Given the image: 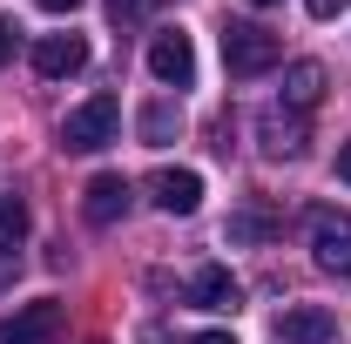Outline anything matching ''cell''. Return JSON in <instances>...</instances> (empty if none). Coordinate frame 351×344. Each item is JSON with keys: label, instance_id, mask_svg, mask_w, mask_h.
I'll list each match as a JSON object with an SVG mask.
<instances>
[{"label": "cell", "instance_id": "cell-1", "mask_svg": "<svg viewBox=\"0 0 351 344\" xmlns=\"http://www.w3.org/2000/svg\"><path fill=\"white\" fill-rule=\"evenodd\" d=\"M277 61H284V41H277L270 27H257V21H230V27H223V68H230L237 82H257Z\"/></svg>", "mask_w": 351, "mask_h": 344}, {"label": "cell", "instance_id": "cell-2", "mask_svg": "<svg viewBox=\"0 0 351 344\" xmlns=\"http://www.w3.org/2000/svg\"><path fill=\"white\" fill-rule=\"evenodd\" d=\"M122 129V101L115 95H88L82 108H68L61 115V149H75V156H95V149H108Z\"/></svg>", "mask_w": 351, "mask_h": 344}, {"label": "cell", "instance_id": "cell-3", "mask_svg": "<svg viewBox=\"0 0 351 344\" xmlns=\"http://www.w3.org/2000/svg\"><path fill=\"white\" fill-rule=\"evenodd\" d=\"M257 149L270 156V162H298L311 149V115H298V108H284V101H270L257 115Z\"/></svg>", "mask_w": 351, "mask_h": 344}, {"label": "cell", "instance_id": "cell-4", "mask_svg": "<svg viewBox=\"0 0 351 344\" xmlns=\"http://www.w3.org/2000/svg\"><path fill=\"white\" fill-rule=\"evenodd\" d=\"M311 257L331 277H351V210H311Z\"/></svg>", "mask_w": 351, "mask_h": 344}, {"label": "cell", "instance_id": "cell-5", "mask_svg": "<svg viewBox=\"0 0 351 344\" xmlns=\"http://www.w3.org/2000/svg\"><path fill=\"white\" fill-rule=\"evenodd\" d=\"M61 324H68V310L54 297H34V304H21V310L0 317V344H54Z\"/></svg>", "mask_w": 351, "mask_h": 344}, {"label": "cell", "instance_id": "cell-6", "mask_svg": "<svg viewBox=\"0 0 351 344\" xmlns=\"http://www.w3.org/2000/svg\"><path fill=\"white\" fill-rule=\"evenodd\" d=\"M149 75L162 88H189L196 82V47H189L182 27H156V34H149Z\"/></svg>", "mask_w": 351, "mask_h": 344}, {"label": "cell", "instance_id": "cell-7", "mask_svg": "<svg viewBox=\"0 0 351 344\" xmlns=\"http://www.w3.org/2000/svg\"><path fill=\"white\" fill-rule=\"evenodd\" d=\"M129 175H115V169H101V175H88V189H82V216L95 223V230H108V223H122L129 216Z\"/></svg>", "mask_w": 351, "mask_h": 344}, {"label": "cell", "instance_id": "cell-8", "mask_svg": "<svg viewBox=\"0 0 351 344\" xmlns=\"http://www.w3.org/2000/svg\"><path fill=\"white\" fill-rule=\"evenodd\" d=\"M149 203L162 216H196V203H203V175L196 169H156L149 175Z\"/></svg>", "mask_w": 351, "mask_h": 344}, {"label": "cell", "instance_id": "cell-9", "mask_svg": "<svg viewBox=\"0 0 351 344\" xmlns=\"http://www.w3.org/2000/svg\"><path fill=\"white\" fill-rule=\"evenodd\" d=\"M82 68H88V41L82 34H41V41H34V75L68 82V75H82Z\"/></svg>", "mask_w": 351, "mask_h": 344}, {"label": "cell", "instance_id": "cell-10", "mask_svg": "<svg viewBox=\"0 0 351 344\" xmlns=\"http://www.w3.org/2000/svg\"><path fill=\"white\" fill-rule=\"evenodd\" d=\"M277 344H338V317L324 304H298L277 317Z\"/></svg>", "mask_w": 351, "mask_h": 344}, {"label": "cell", "instance_id": "cell-11", "mask_svg": "<svg viewBox=\"0 0 351 344\" xmlns=\"http://www.w3.org/2000/svg\"><path fill=\"white\" fill-rule=\"evenodd\" d=\"M324 88H331V75H324V61H291L284 68V108H298V115H311L317 101H324Z\"/></svg>", "mask_w": 351, "mask_h": 344}, {"label": "cell", "instance_id": "cell-12", "mask_svg": "<svg viewBox=\"0 0 351 344\" xmlns=\"http://www.w3.org/2000/svg\"><path fill=\"white\" fill-rule=\"evenodd\" d=\"M237 297H243V291H237V277H230L223 263H203V270L189 277V304H196V310H237Z\"/></svg>", "mask_w": 351, "mask_h": 344}, {"label": "cell", "instance_id": "cell-13", "mask_svg": "<svg viewBox=\"0 0 351 344\" xmlns=\"http://www.w3.org/2000/svg\"><path fill=\"white\" fill-rule=\"evenodd\" d=\"M284 230V216L277 210H263V203H250V210H237L230 216V243H270Z\"/></svg>", "mask_w": 351, "mask_h": 344}, {"label": "cell", "instance_id": "cell-14", "mask_svg": "<svg viewBox=\"0 0 351 344\" xmlns=\"http://www.w3.org/2000/svg\"><path fill=\"white\" fill-rule=\"evenodd\" d=\"M21 236H27V203L21 196H0V257H14Z\"/></svg>", "mask_w": 351, "mask_h": 344}, {"label": "cell", "instance_id": "cell-15", "mask_svg": "<svg viewBox=\"0 0 351 344\" xmlns=\"http://www.w3.org/2000/svg\"><path fill=\"white\" fill-rule=\"evenodd\" d=\"M176 135V108L169 101H149V108H142V142H169Z\"/></svg>", "mask_w": 351, "mask_h": 344}, {"label": "cell", "instance_id": "cell-16", "mask_svg": "<svg viewBox=\"0 0 351 344\" xmlns=\"http://www.w3.org/2000/svg\"><path fill=\"white\" fill-rule=\"evenodd\" d=\"M304 7H311V14H317V21H338V14H345L351 0H304Z\"/></svg>", "mask_w": 351, "mask_h": 344}, {"label": "cell", "instance_id": "cell-17", "mask_svg": "<svg viewBox=\"0 0 351 344\" xmlns=\"http://www.w3.org/2000/svg\"><path fill=\"white\" fill-rule=\"evenodd\" d=\"M7 54H14V21H0V68H7Z\"/></svg>", "mask_w": 351, "mask_h": 344}, {"label": "cell", "instance_id": "cell-18", "mask_svg": "<svg viewBox=\"0 0 351 344\" xmlns=\"http://www.w3.org/2000/svg\"><path fill=\"white\" fill-rule=\"evenodd\" d=\"M189 344H237V338H230V331H196Z\"/></svg>", "mask_w": 351, "mask_h": 344}, {"label": "cell", "instance_id": "cell-19", "mask_svg": "<svg viewBox=\"0 0 351 344\" xmlns=\"http://www.w3.org/2000/svg\"><path fill=\"white\" fill-rule=\"evenodd\" d=\"M34 7H47V14H75L82 0H34Z\"/></svg>", "mask_w": 351, "mask_h": 344}, {"label": "cell", "instance_id": "cell-20", "mask_svg": "<svg viewBox=\"0 0 351 344\" xmlns=\"http://www.w3.org/2000/svg\"><path fill=\"white\" fill-rule=\"evenodd\" d=\"M338 175H345V182H351V142H345V149H338Z\"/></svg>", "mask_w": 351, "mask_h": 344}, {"label": "cell", "instance_id": "cell-21", "mask_svg": "<svg viewBox=\"0 0 351 344\" xmlns=\"http://www.w3.org/2000/svg\"><path fill=\"white\" fill-rule=\"evenodd\" d=\"M108 7H115V21H122V14H135V7H142V0H108Z\"/></svg>", "mask_w": 351, "mask_h": 344}, {"label": "cell", "instance_id": "cell-22", "mask_svg": "<svg viewBox=\"0 0 351 344\" xmlns=\"http://www.w3.org/2000/svg\"><path fill=\"white\" fill-rule=\"evenodd\" d=\"M14 270H21V257H0V284H7V277H14Z\"/></svg>", "mask_w": 351, "mask_h": 344}, {"label": "cell", "instance_id": "cell-23", "mask_svg": "<svg viewBox=\"0 0 351 344\" xmlns=\"http://www.w3.org/2000/svg\"><path fill=\"white\" fill-rule=\"evenodd\" d=\"M250 7H270V0H250Z\"/></svg>", "mask_w": 351, "mask_h": 344}]
</instances>
